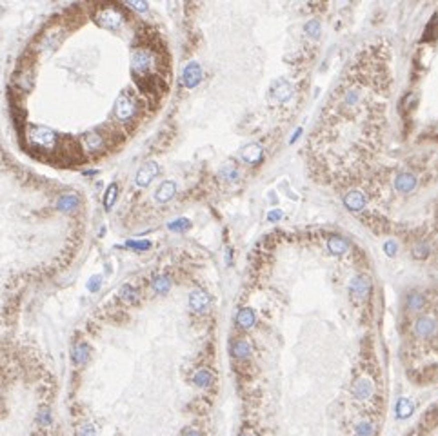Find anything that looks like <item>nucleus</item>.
<instances>
[{
	"instance_id": "aec40b11",
	"label": "nucleus",
	"mask_w": 438,
	"mask_h": 436,
	"mask_svg": "<svg viewBox=\"0 0 438 436\" xmlns=\"http://www.w3.org/2000/svg\"><path fill=\"white\" fill-rule=\"evenodd\" d=\"M249 353H251V346H249V342L244 340V338H238V340H235L231 344V355L235 356V358H238V360L247 358Z\"/></svg>"
},
{
	"instance_id": "7ed1b4c3",
	"label": "nucleus",
	"mask_w": 438,
	"mask_h": 436,
	"mask_svg": "<svg viewBox=\"0 0 438 436\" xmlns=\"http://www.w3.org/2000/svg\"><path fill=\"white\" fill-rule=\"evenodd\" d=\"M96 24L104 29L118 31L124 25V13L116 5H102L95 15Z\"/></svg>"
},
{
	"instance_id": "5701e85b",
	"label": "nucleus",
	"mask_w": 438,
	"mask_h": 436,
	"mask_svg": "<svg viewBox=\"0 0 438 436\" xmlns=\"http://www.w3.org/2000/svg\"><path fill=\"white\" fill-rule=\"evenodd\" d=\"M89 346L87 344H78V346H75V349H73V362H75L76 366H84L87 360H89Z\"/></svg>"
},
{
	"instance_id": "a211bd4d",
	"label": "nucleus",
	"mask_w": 438,
	"mask_h": 436,
	"mask_svg": "<svg viewBox=\"0 0 438 436\" xmlns=\"http://www.w3.org/2000/svg\"><path fill=\"white\" fill-rule=\"evenodd\" d=\"M344 204L351 211H360L366 206V198H364V195L360 191H349L348 195H346V198H344Z\"/></svg>"
},
{
	"instance_id": "dca6fc26",
	"label": "nucleus",
	"mask_w": 438,
	"mask_h": 436,
	"mask_svg": "<svg viewBox=\"0 0 438 436\" xmlns=\"http://www.w3.org/2000/svg\"><path fill=\"white\" fill-rule=\"evenodd\" d=\"M426 307V296L422 293H409L406 298V309L409 313H418Z\"/></svg>"
},
{
	"instance_id": "412c9836",
	"label": "nucleus",
	"mask_w": 438,
	"mask_h": 436,
	"mask_svg": "<svg viewBox=\"0 0 438 436\" xmlns=\"http://www.w3.org/2000/svg\"><path fill=\"white\" fill-rule=\"evenodd\" d=\"M193 384L200 389H207V387L213 384V373L209 369H198L195 375H193Z\"/></svg>"
},
{
	"instance_id": "6ab92c4d",
	"label": "nucleus",
	"mask_w": 438,
	"mask_h": 436,
	"mask_svg": "<svg viewBox=\"0 0 438 436\" xmlns=\"http://www.w3.org/2000/svg\"><path fill=\"white\" fill-rule=\"evenodd\" d=\"M257 322V316H255V311L249 309V307H242L237 315V324L242 327V329H249V327L255 326Z\"/></svg>"
},
{
	"instance_id": "b1692460",
	"label": "nucleus",
	"mask_w": 438,
	"mask_h": 436,
	"mask_svg": "<svg viewBox=\"0 0 438 436\" xmlns=\"http://www.w3.org/2000/svg\"><path fill=\"white\" fill-rule=\"evenodd\" d=\"M16 84L20 85V89L29 91L35 84V75H33V69L31 67H25L22 71V75H16Z\"/></svg>"
},
{
	"instance_id": "ea45409f",
	"label": "nucleus",
	"mask_w": 438,
	"mask_h": 436,
	"mask_svg": "<svg viewBox=\"0 0 438 436\" xmlns=\"http://www.w3.org/2000/svg\"><path fill=\"white\" fill-rule=\"evenodd\" d=\"M182 436H202V433L198 429H195V427H187V429H184Z\"/></svg>"
},
{
	"instance_id": "f704fd0d",
	"label": "nucleus",
	"mask_w": 438,
	"mask_h": 436,
	"mask_svg": "<svg viewBox=\"0 0 438 436\" xmlns=\"http://www.w3.org/2000/svg\"><path fill=\"white\" fill-rule=\"evenodd\" d=\"M76 436H96V431H95V427H93V424H84V426L78 427Z\"/></svg>"
},
{
	"instance_id": "ddd939ff",
	"label": "nucleus",
	"mask_w": 438,
	"mask_h": 436,
	"mask_svg": "<svg viewBox=\"0 0 438 436\" xmlns=\"http://www.w3.org/2000/svg\"><path fill=\"white\" fill-rule=\"evenodd\" d=\"M415 186H417V178H415L411 173H400V175L395 178V189L402 191V193H409L413 191Z\"/></svg>"
},
{
	"instance_id": "7c9ffc66",
	"label": "nucleus",
	"mask_w": 438,
	"mask_h": 436,
	"mask_svg": "<svg viewBox=\"0 0 438 436\" xmlns=\"http://www.w3.org/2000/svg\"><path fill=\"white\" fill-rule=\"evenodd\" d=\"M189 226H191V224H189L187 218H178V220L169 222V224H167V227H169L171 231H186V229H189Z\"/></svg>"
},
{
	"instance_id": "9d476101",
	"label": "nucleus",
	"mask_w": 438,
	"mask_h": 436,
	"mask_svg": "<svg viewBox=\"0 0 438 436\" xmlns=\"http://www.w3.org/2000/svg\"><path fill=\"white\" fill-rule=\"evenodd\" d=\"M189 306H191L193 311H206L207 306H209V296L207 293H204L202 289H195L191 291V295H189Z\"/></svg>"
},
{
	"instance_id": "72a5a7b5",
	"label": "nucleus",
	"mask_w": 438,
	"mask_h": 436,
	"mask_svg": "<svg viewBox=\"0 0 438 436\" xmlns=\"http://www.w3.org/2000/svg\"><path fill=\"white\" fill-rule=\"evenodd\" d=\"M220 173H222V176H224L226 180H237V178H238V171L235 169L233 166H224Z\"/></svg>"
},
{
	"instance_id": "f3484780",
	"label": "nucleus",
	"mask_w": 438,
	"mask_h": 436,
	"mask_svg": "<svg viewBox=\"0 0 438 436\" xmlns=\"http://www.w3.org/2000/svg\"><path fill=\"white\" fill-rule=\"evenodd\" d=\"M395 411H397L398 420H408L409 416L413 415V411H415V404L409 400V398H398Z\"/></svg>"
},
{
	"instance_id": "f257e3e1",
	"label": "nucleus",
	"mask_w": 438,
	"mask_h": 436,
	"mask_svg": "<svg viewBox=\"0 0 438 436\" xmlns=\"http://www.w3.org/2000/svg\"><path fill=\"white\" fill-rule=\"evenodd\" d=\"M156 65V56L153 51L146 49V47H138V49L133 51L131 55V71L135 78H144V76H149L153 69Z\"/></svg>"
},
{
	"instance_id": "c85d7f7f",
	"label": "nucleus",
	"mask_w": 438,
	"mask_h": 436,
	"mask_svg": "<svg viewBox=\"0 0 438 436\" xmlns=\"http://www.w3.org/2000/svg\"><path fill=\"white\" fill-rule=\"evenodd\" d=\"M116 195H118V186H116V184H109L106 189V196H104V206H106L107 211H109L111 206L115 204Z\"/></svg>"
},
{
	"instance_id": "f8f14e48",
	"label": "nucleus",
	"mask_w": 438,
	"mask_h": 436,
	"mask_svg": "<svg viewBox=\"0 0 438 436\" xmlns=\"http://www.w3.org/2000/svg\"><path fill=\"white\" fill-rule=\"evenodd\" d=\"M176 193V186H175V182H162L160 186H158V189H156L155 193V200L156 202H160V204H166V202H169L175 196Z\"/></svg>"
},
{
	"instance_id": "c9c22d12",
	"label": "nucleus",
	"mask_w": 438,
	"mask_h": 436,
	"mask_svg": "<svg viewBox=\"0 0 438 436\" xmlns=\"http://www.w3.org/2000/svg\"><path fill=\"white\" fill-rule=\"evenodd\" d=\"M127 4L131 5L133 9L138 11V13H146L147 7H149V5H147V2H140V0H129Z\"/></svg>"
},
{
	"instance_id": "4c0bfd02",
	"label": "nucleus",
	"mask_w": 438,
	"mask_h": 436,
	"mask_svg": "<svg viewBox=\"0 0 438 436\" xmlns=\"http://www.w3.org/2000/svg\"><path fill=\"white\" fill-rule=\"evenodd\" d=\"M428 253H429V251L426 249V246H418V247H415V249H413V255L417 256V258H426V256H428Z\"/></svg>"
},
{
	"instance_id": "f03ea898",
	"label": "nucleus",
	"mask_w": 438,
	"mask_h": 436,
	"mask_svg": "<svg viewBox=\"0 0 438 436\" xmlns=\"http://www.w3.org/2000/svg\"><path fill=\"white\" fill-rule=\"evenodd\" d=\"M27 142L33 147L51 151L56 144V133L45 125H29L27 127Z\"/></svg>"
},
{
	"instance_id": "a19ab883",
	"label": "nucleus",
	"mask_w": 438,
	"mask_h": 436,
	"mask_svg": "<svg viewBox=\"0 0 438 436\" xmlns=\"http://www.w3.org/2000/svg\"><path fill=\"white\" fill-rule=\"evenodd\" d=\"M278 218H282V211H271V213L267 215V220H271V222H277Z\"/></svg>"
},
{
	"instance_id": "20e7f679",
	"label": "nucleus",
	"mask_w": 438,
	"mask_h": 436,
	"mask_svg": "<svg viewBox=\"0 0 438 436\" xmlns=\"http://www.w3.org/2000/svg\"><path fill=\"white\" fill-rule=\"evenodd\" d=\"M438 333V318L435 315H420L415 320L413 335L418 340H429Z\"/></svg>"
},
{
	"instance_id": "79ce46f5",
	"label": "nucleus",
	"mask_w": 438,
	"mask_h": 436,
	"mask_svg": "<svg viewBox=\"0 0 438 436\" xmlns=\"http://www.w3.org/2000/svg\"><path fill=\"white\" fill-rule=\"evenodd\" d=\"M240 436H253V435H251V433H242Z\"/></svg>"
},
{
	"instance_id": "2f4dec72",
	"label": "nucleus",
	"mask_w": 438,
	"mask_h": 436,
	"mask_svg": "<svg viewBox=\"0 0 438 436\" xmlns=\"http://www.w3.org/2000/svg\"><path fill=\"white\" fill-rule=\"evenodd\" d=\"M38 424L40 426H49L51 424V411L47 406H42L38 409Z\"/></svg>"
},
{
	"instance_id": "393cba45",
	"label": "nucleus",
	"mask_w": 438,
	"mask_h": 436,
	"mask_svg": "<svg viewBox=\"0 0 438 436\" xmlns=\"http://www.w3.org/2000/svg\"><path fill=\"white\" fill-rule=\"evenodd\" d=\"M377 435V426L371 420H360L355 426V436H375Z\"/></svg>"
},
{
	"instance_id": "e433bc0d",
	"label": "nucleus",
	"mask_w": 438,
	"mask_h": 436,
	"mask_svg": "<svg viewBox=\"0 0 438 436\" xmlns=\"http://www.w3.org/2000/svg\"><path fill=\"white\" fill-rule=\"evenodd\" d=\"M306 29H307V33H309V35L317 36L318 35V29H320V24H318L317 20H311L309 24L306 25Z\"/></svg>"
},
{
	"instance_id": "58836bf2",
	"label": "nucleus",
	"mask_w": 438,
	"mask_h": 436,
	"mask_svg": "<svg viewBox=\"0 0 438 436\" xmlns=\"http://www.w3.org/2000/svg\"><path fill=\"white\" fill-rule=\"evenodd\" d=\"M384 249H386V253H388L389 256H393L395 253H397V244H395V242H386Z\"/></svg>"
},
{
	"instance_id": "423d86ee",
	"label": "nucleus",
	"mask_w": 438,
	"mask_h": 436,
	"mask_svg": "<svg viewBox=\"0 0 438 436\" xmlns=\"http://www.w3.org/2000/svg\"><path fill=\"white\" fill-rule=\"evenodd\" d=\"M351 393L353 396L360 402H366V400H371L373 395H375V382L368 376H360L357 380L353 382V387H351Z\"/></svg>"
},
{
	"instance_id": "bb28decb",
	"label": "nucleus",
	"mask_w": 438,
	"mask_h": 436,
	"mask_svg": "<svg viewBox=\"0 0 438 436\" xmlns=\"http://www.w3.org/2000/svg\"><path fill=\"white\" fill-rule=\"evenodd\" d=\"M120 298L122 302H126V304H133V302H136V296H138V293H136V289L133 286H129V284H126V286H122L120 287Z\"/></svg>"
},
{
	"instance_id": "9b49d317",
	"label": "nucleus",
	"mask_w": 438,
	"mask_h": 436,
	"mask_svg": "<svg viewBox=\"0 0 438 436\" xmlns=\"http://www.w3.org/2000/svg\"><path fill=\"white\" fill-rule=\"evenodd\" d=\"M369 289H371V284H369L368 276H355L351 280V293L357 298H366L369 295Z\"/></svg>"
},
{
	"instance_id": "2eb2a0df",
	"label": "nucleus",
	"mask_w": 438,
	"mask_h": 436,
	"mask_svg": "<svg viewBox=\"0 0 438 436\" xmlns=\"http://www.w3.org/2000/svg\"><path fill=\"white\" fill-rule=\"evenodd\" d=\"M240 156L247 164H257L262 160V147L258 144H249L240 151Z\"/></svg>"
},
{
	"instance_id": "4be33fe9",
	"label": "nucleus",
	"mask_w": 438,
	"mask_h": 436,
	"mask_svg": "<svg viewBox=\"0 0 438 436\" xmlns=\"http://www.w3.org/2000/svg\"><path fill=\"white\" fill-rule=\"evenodd\" d=\"M82 144H84V147H86V149H89V151L100 149V147H102L100 133H96V131H89V133H86V135H84V138H82Z\"/></svg>"
},
{
	"instance_id": "cd10ccee",
	"label": "nucleus",
	"mask_w": 438,
	"mask_h": 436,
	"mask_svg": "<svg viewBox=\"0 0 438 436\" xmlns=\"http://www.w3.org/2000/svg\"><path fill=\"white\" fill-rule=\"evenodd\" d=\"M153 291L155 293H160V295H164V293H167L169 291V287H171V280L167 278V276H158V278H155L151 284Z\"/></svg>"
},
{
	"instance_id": "6e6552de",
	"label": "nucleus",
	"mask_w": 438,
	"mask_h": 436,
	"mask_svg": "<svg viewBox=\"0 0 438 436\" xmlns=\"http://www.w3.org/2000/svg\"><path fill=\"white\" fill-rule=\"evenodd\" d=\"M202 80V67L198 62H189V64L184 67V73H182V84L186 85L187 89H193L197 87Z\"/></svg>"
},
{
	"instance_id": "0eeeda50",
	"label": "nucleus",
	"mask_w": 438,
	"mask_h": 436,
	"mask_svg": "<svg viewBox=\"0 0 438 436\" xmlns=\"http://www.w3.org/2000/svg\"><path fill=\"white\" fill-rule=\"evenodd\" d=\"M158 171H160V167H158L156 162H146L140 169L136 171L135 184L138 187H147L153 180H155V176L158 175Z\"/></svg>"
},
{
	"instance_id": "1a4fd4ad",
	"label": "nucleus",
	"mask_w": 438,
	"mask_h": 436,
	"mask_svg": "<svg viewBox=\"0 0 438 436\" xmlns=\"http://www.w3.org/2000/svg\"><path fill=\"white\" fill-rule=\"evenodd\" d=\"M291 95H293V85L289 84L287 80L280 78V80H277L275 84H273L271 96L277 102H286L287 98H291Z\"/></svg>"
},
{
	"instance_id": "c756f323",
	"label": "nucleus",
	"mask_w": 438,
	"mask_h": 436,
	"mask_svg": "<svg viewBox=\"0 0 438 436\" xmlns=\"http://www.w3.org/2000/svg\"><path fill=\"white\" fill-rule=\"evenodd\" d=\"M151 242L149 240H127L126 242V247L127 249H133V251H147L151 249Z\"/></svg>"
},
{
	"instance_id": "a878e982",
	"label": "nucleus",
	"mask_w": 438,
	"mask_h": 436,
	"mask_svg": "<svg viewBox=\"0 0 438 436\" xmlns=\"http://www.w3.org/2000/svg\"><path fill=\"white\" fill-rule=\"evenodd\" d=\"M328 247L333 255H342L344 251L348 249V242L344 240V238H340V236H331L328 242Z\"/></svg>"
},
{
	"instance_id": "4468645a",
	"label": "nucleus",
	"mask_w": 438,
	"mask_h": 436,
	"mask_svg": "<svg viewBox=\"0 0 438 436\" xmlns=\"http://www.w3.org/2000/svg\"><path fill=\"white\" fill-rule=\"evenodd\" d=\"M80 206V200L76 195H62L58 200H56V209L62 211V213H73L76 207Z\"/></svg>"
},
{
	"instance_id": "39448f33",
	"label": "nucleus",
	"mask_w": 438,
	"mask_h": 436,
	"mask_svg": "<svg viewBox=\"0 0 438 436\" xmlns=\"http://www.w3.org/2000/svg\"><path fill=\"white\" fill-rule=\"evenodd\" d=\"M136 115V102L127 93H122L115 102V118L118 122H131Z\"/></svg>"
},
{
	"instance_id": "473e14b6",
	"label": "nucleus",
	"mask_w": 438,
	"mask_h": 436,
	"mask_svg": "<svg viewBox=\"0 0 438 436\" xmlns=\"http://www.w3.org/2000/svg\"><path fill=\"white\" fill-rule=\"evenodd\" d=\"M100 287H102V275H93L89 280H87V289H89L91 293H96Z\"/></svg>"
}]
</instances>
